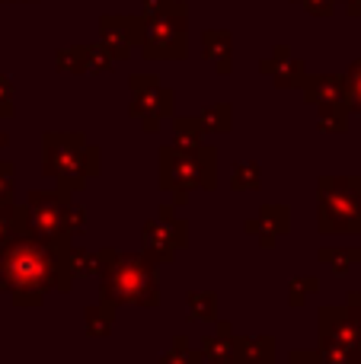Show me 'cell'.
I'll return each instance as SVG.
<instances>
[{"label":"cell","mask_w":361,"mask_h":364,"mask_svg":"<svg viewBox=\"0 0 361 364\" xmlns=\"http://www.w3.org/2000/svg\"><path fill=\"white\" fill-rule=\"evenodd\" d=\"M247 230L259 233L262 246H272L275 240H279L281 233L288 230V208H281V205H266V208L259 211V218L247 224Z\"/></svg>","instance_id":"10"},{"label":"cell","mask_w":361,"mask_h":364,"mask_svg":"<svg viewBox=\"0 0 361 364\" xmlns=\"http://www.w3.org/2000/svg\"><path fill=\"white\" fill-rule=\"evenodd\" d=\"M13 192H16V173H13V164H4V160H0V208L13 205Z\"/></svg>","instance_id":"21"},{"label":"cell","mask_w":361,"mask_h":364,"mask_svg":"<svg viewBox=\"0 0 361 364\" xmlns=\"http://www.w3.org/2000/svg\"><path fill=\"white\" fill-rule=\"evenodd\" d=\"M227 48H230V38L224 36V32H211V36L205 38V55H208L211 61H217L221 70H227Z\"/></svg>","instance_id":"18"},{"label":"cell","mask_w":361,"mask_h":364,"mask_svg":"<svg viewBox=\"0 0 361 364\" xmlns=\"http://www.w3.org/2000/svg\"><path fill=\"white\" fill-rule=\"evenodd\" d=\"M160 364H198V358L192 352H185L183 342H176V348H173L170 355H163V361Z\"/></svg>","instance_id":"26"},{"label":"cell","mask_w":361,"mask_h":364,"mask_svg":"<svg viewBox=\"0 0 361 364\" xmlns=\"http://www.w3.org/2000/svg\"><path fill=\"white\" fill-rule=\"evenodd\" d=\"M317 218L323 233H358L361 230V179L355 176L320 179Z\"/></svg>","instance_id":"3"},{"label":"cell","mask_w":361,"mask_h":364,"mask_svg":"<svg viewBox=\"0 0 361 364\" xmlns=\"http://www.w3.org/2000/svg\"><path fill=\"white\" fill-rule=\"evenodd\" d=\"M320 259H323V262H333L336 265V272H349L352 269V262H355L358 259V250H345V252H339V250H323L320 252Z\"/></svg>","instance_id":"24"},{"label":"cell","mask_w":361,"mask_h":364,"mask_svg":"<svg viewBox=\"0 0 361 364\" xmlns=\"http://www.w3.org/2000/svg\"><path fill=\"white\" fill-rule=\"evenodd\" d=\"M163 218L144 227V252L153 262H170L173 252L185 246V224H176L170 208H163Z\"/></svg>","instance_id":"7"},{"label":"cell","mask_w":361,"mask_h":364,"mask_svg":"<svg viewBox=\"0 0 361 364\" xmlns=\"http://www.w3.org/2000/svg\"><path fill=\"white\" fill-rule=\"evenodd\" d=\"M234 188H256L259 186V166L256 164H240L234 170Z\"/></svg>","instance_id":"23"},{"label":"cell","mask_w":361,"mask_h":364,"mask_svg":"<svg viewBox=\"0 0 361 364\" xmlns=\"http://www.w3.org/2000/svg\"><path fill=\"white\" fill-rule=\"evenodd\" d=\"M10 144V138H6V132H0V147H6Z\"/></svg>","instance_id":"30"},{"label":"cell","mask_w":361,"mask_h":364,"mask_svg":"<svg viewBox=\"0 0 361 364\" xmlns=\"http://www.w3.org/2000/svg\"><path fill=\"white\" fill-rule=\"evenodd\" d=\"M19 233H32L38 240L68 243V195L64 192H29L26 205H16Z\"/></svg>","instance_id":"5"},{"label":"cell","mask_w":361,"mask_h":364,"mask_svg":"<svg viewBox=\"0 0 361 364\" xmlns=\"http://www.w3.org/2000/svg\"><path fill=\"white\" fill-rule=\"evenodd\" d=\"M304 96L311 102H317V106H345V80H336V77H311L304 83Z\"/></svg>","instance_id":"11"},{"label":"cell","mask_w":361,"mask_h":364,"mask_svg":"<svg viewBox=\"0 0 361 364\" xmlns=\"http://www.w3.org/2000/svg\"><path fill=\"white\" fill-rule=\"evenodd\" d=\"M147 90H138L134 93V115H153V122H157V115H166L170 112V93L166 90H160L153 80H144Z\"/></svg>","instance_id":"12"},{"label":"cell","mask_w":361,"mask_h":364,"mask_svg":"<svg viewBox=\"0 0 361 364\" xmlns=\"http://www.w3.org/2000/svg\"><path fill=\"white\" fill-rule=\"evenodd\" d=\"M189 314L195 320H215V297L202 294V291H192L189 294Z\"/></svg>","instance_id":"19"},{"label":"cell","mask_w":361,"mask_h":364,"mask_svg":"<svg viewBox=\"0 0 361 364\" xmlns=\"http://www.w3.org/2000/svg\"><path fill=\"white\" fill-rule=\"evenodd\" d=\"M304 291H317V278H291V304H304Z\"/></svg>","instance_id":"25"},{"label":"cell","mask_w":361,"mask_h":364,"mask_svg":"<svg viewBox=\"0 0 361 364\" xmlns=\"http://www.w3.org/2000/svg\"><path fill=\"white\" fill-rule=\"evenodd\" d=\"M272 339H243L240 355L243 364H272Z\"/></svg>","instance_id":"15"},{"label":"cell","mask_w":361,"mask_h":364,"mask_svg":"<svg viewBox=\"0 0 361 364\" xmlns=\"http://www.w3.org/2000/svg\"><path fill=\"white\" fill-rule=\"evenodd\" d=\"M45 173L58 179L61 192H74L83 176L96 173V151L83 144V134H45Z\"/></svg>","instance_id":"4"},{"label":"cell","mask_w":361,"mask_h":364,"mask_svg":"<svg viewBox=\"0 0 361 364\" xmlns=\"http://www.w3.org/2000/svg\"><path fill=\"white\" fill-rule=\"evenodd\" d=\"M112 329V304H99V307H90L87 310V333L90 336H99Z\"/></svg>","instance_id":"17"},{"label":"cell","mask_w":361,"mask_h":364,"mask_svg":"<svg viewBox=\"0 0 361 364\" xmlns=\"http://www.w3.org/2000/svg\"><path fill=\"white\" fill-rule=\"evenodd\" d=\"M345 106L349 112L361 115V61H355L349 70H345Z\"/></svg>","instance_id":"16"},{"label":"cell","mask_w":361,"mask_h":364,"mask_svg":"<svg viewBox=\"0 0 361 364\" xmlns=\"http://www.w3.org/2000/svg\"><path fill=\"white\" fill-rule=\"evenodd\" d=\"M70 275L68 243L16 233L0 252V291H6L16 307H36L48 291H64Z\"/></svg>","instance_id":"1"},{"label":"cell","mask_w":361,"mask_h":364,"mask_svg":"<svg viewBox=\"0 0 361 364\" xmlns=\"http://www.w3.org/2000/svg\"><path fill=\"white\" fill-rule=\"evenodd\" d=\"M102 301L106 304H157V262L151 256H125V252H106L102 256Z\"/></svg>","instance_id":"2"},{"label":"cell","mask_w":361,"mask_h":364,"mask_svg":"<svg viewBox=\"0 0 361 364\" xmlns=\"http://www.w3.org/2000/svg\"><path fill=\"white\" fill-rule=\"evenodd\" d=\"M349 307H352V314H355V316H358V323H361V291L349 294Z\"/></svg>","instance_id":"29"},{"label":"cell","mask_w":361,"mask_h":364,"mask_svg":"<svg viewBox=\"0 0 361 364\" xmlns=\"http://www.w3.org/2000/svg\"><path fill=\"white\" fill-rule=\"evenodd\" d=\"M19 233V224H16V205H6L0 208V252H4V246L10 243L13 237Z\"/></svg>","instance_id":"20"},{"label":"cell","mask_w":361,"mask_h":364,"mask_svg":"<svg viewBox=\"0 0 361 364\" xmlns=\"http://www.w3.org/2000/svg\"><path fill=\"white\" fill-rule=\"evenodd\" d=\"M13 115V87L6 77H0V119Z\"/></svg>","instance_id":"27"},{"label":"cell","mask_w":361,"mask_h":364,"mask_svg":"<svg viewBox=\"0 0 361 364\" xmlns=\"http://www.w3.org/2000/svg\"><path fill=\"white\" fill-rule=\"evenodd\" d=\"M160 182L173 192H189L192 186H215V151H183L163 147L160 151Z\"/></svg>","instance_id":"6"},{"label":"cell","mask_w":361,"mask_h":364,"mask_svg":"<svg viewBox=\"0 0 361 364\" xmlns=\"http://www.w3.org/2000/svg\"><path fill=\"white\" fill-rule=\"evenodd\" d=\"M147 55L151 58H183L185 51V29L183 16H157L147 29Z\"/></svg>","instance_id":"8"},{"label":"cell","mask_w":361,"mask_h":364,"mask_svg":"<svg viewBox=\"0 0 361 364\" xmlns=\"http://www.w3.org/2000/svg\"><path fill=\"white\" fill-rule=\"evenodd\" d=\"M205 358L211 364H243L240 342L234 339H208L205 342Z\"/></svg>","instance_id":"13"},{"label":"cell","mask_w":361,"mask_h":364,"mask_svg":"<svg viewBox=\"0 0 361 364\" xmlns=\"http://www.w3.org/2000/svg\"><path fill=\"white\" fill-rule=\"evenodd\" d=\"M320 339L343 342V346L361 352V323H358V316L352 314L349 304H345V307L320 310Z\"/></svg>","instance_id":"9"},{"label":"cell","mask_w":361,"mask_h":364,"mask_svg":"<svg viewBox=\"0 0 361 364\" xmlns=\"http://www.w3.org/2000/svg\"><path fill=\"white\" fill-rule=\"evenodd\" d=\"M202 128H205V132H227V128H230V109L227 106L208 109V112H205V119H202Z\"/></svg>","instance_id":"22"},{"label":"cell","mask_w":361,"mask_h":364,"mask_svg":"<svg viewBox=\"0 0 361 364\" xmlns=\"http://www.w3.org/2000/svg\"><path fill=\"white\" fill-rule=\"evenodd\" d=\"M317 358H320V364H361V352H358V348L343 346V342L320 339Z\"/></svg>","instance_id":"14"},{"label":"cell","mask_w":361,"mask_h":364,"mask_svg":"<svg viewBox=\"0 0 361 364\" xmlns=\"http://www.w3.org/2000/svg\"><path fill=\"white\" fill-rule=\"evenodd\" d=\"M288 364H320V358H317V352H291L288 355Z\"/></svg>","instance_id":"28"}]
</instances>
